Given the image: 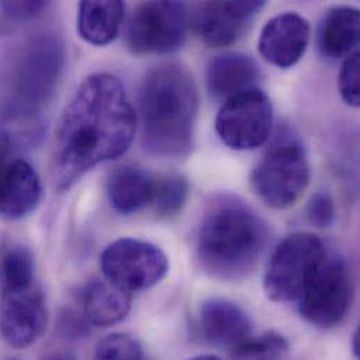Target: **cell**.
Segmentation results:
<instances>
[{
	"label": "cell",
	"mask_w": 360,
	"mask_h": 360,
	"mask_svg": "<svg viewBox=\"0 0 360 360\" xmlns=\"http://www.w3.org/2000/svg\"><path fill=\"white\" fill-rule=\"evenodd\" d=\"M310 182V165L299 135L278 128L269 148L251 174V184L259 199L274 207L293 206Z\"/></svg>",
	"instance_id": "4"
},
{
	"label": "cell",
	"mask_w": 360,
	"mask_h": 360,
	"mask_svg": "<svg viewBox=\"0 0 360 360\" xmlns=\"http://www.w3.org/2000/svg\"><path fill=\"white\" fill-rule=\"evenodd\" d=\"M354 300V281L342 259H324L299 299L300 316L319 328L344 321Z\"/></svg>",
	"instance_id": "9"
},
{
	"label": "cell",
	"mask_w": 360,
	"mask_h": 360,
	"mask_svg": "<svg viewBox=\"0 0 360 360\" xmlns=\"http://www.w3.org/2000/svg\"><path fill=\"white\" fill-rule=\"evenodd\" d=\"M359 10L348 6L331 8L319 30V49L327 59L348 58L359 44Z\"/></svg>",
	"instance_id": "19"
},
{
	"label": "cell",
	"mask_w": 360,
	"mask_h": 360,
	"mask_svg": "<svg viewBox=\"0 0 360 360\" xmlns=\"http://www.w3.org/2000/svg\"><path fill=\"white\" fill-rule=\"evenodd\" d=\"M306 213L309 221L313 226L319 229L330 227L334 223L337 214L335 202L327 191H320L311 196Z\"/></svg>",
	"instance_id": "26"
},
{
	"label": "cell",
	"mask_w": 360,
	"mask_h": 360,
	"mask_svg": "<svg viewBox=\"0 0 360 360\" xmlns=\"http://www.w3.org/2000/svg\"><path fill=\"white\" fill-rule=\"evenodd\" d=\"M359 60V51L345 58L338 80L344 101L352 107H359L360 103Z\"/></svg>",
	"instance_id": "25"
},
{
	"label": "cell",
	"mask_w": 360,
	"mask_h": 360,
	"mask_svg": "<svg viewBox=\"0 0 360 360\" xmlns=\"http://www.w3.org/2000/svg\"><path fill=\"white\" fill-rule=\"evenodd\" d=\"M309 41V21L297 13L288 11L275 15L265 24L258 41V49L265 60L288 69L303 58Z\"/></svg>",
	"instance_id": "14"
},
{
	"label": "cell",
	"mask_w": 360,
	"mask_h": 360,
	"mask_svg": "<svg viewBox=\"0 0 360 360\" xmlns=\"http://www.w3.org/2000/svg\"><path fill=\"white\" fill-rule=\"evenodd\" d=\"M189 196V184L181 176H167L156 181L153 206L160 217H172L180 213Z\"/></svg>",
	"instance_id": "22"
},
{
	"label": "cell",
	"mask_w": 360,
	"mask_h": 360,
	"mask_svg": "<svg viewBox=\"0 0 360 360\" xmlns=\"http://www.w3.org/2000/svg\"><path fill=\"white\" fill-rule=\"evenodd\" d=\"M259 70L252 58L227 52L210 59L206 70L207 90L213 98H224L251 89L258 80Z\"/></svg>",
	"instance_id": "16"
},
{
	"label": "cell",
	"mask_w": 360,
	"mask_h": 360,
	"mask_svg": "<svg viewBox=\"0 0 360 360\" xmlns=\"http://www.w3.org/2000/svg\"><path fill=\"white\" fill-rule=\"evenodd\" d=\"M65 45L55 34H41L24 48L17 65L15 86L30 107H41L53 96L65 68Z\"/></svg>",
	"instance_id": "10"
},
{
	"label": "cell",
	"mask_w": 360,
	"mask_h": 360,
	"mask_svg": "<svg viewBox=\"0 0 360 360\" xmlns=\"http://www.w3.org/2000/svg\"><path fill=\"white\" fill-rule=\"evenodd\" d=\"M272 121L269 97L262 90L251 87L224 101L216 118V132L230 149L252 150L268 141Z\"/></svg>",
	"instance_id": "8"
},
{
	"label": "cell",
	"mask_w": 360,
	"mask_h": 360,
	"mask_svg": "<svg viewBox=\"0 0 360 360\" xmlns=\"http://www.w3.org/2000/svg\"><path fill=\"white\" fill-rule=\"evenodd\" d=\"M136 127L138 117L122 82L111 73L89 76L58 124L55 188L66 191L96 166L122 156L134 142Z\"/></svg>",
	"instance_id": "1"
},
{
	"label": "cell",
	"mask_w": 360,
	"mask_h": 360,
	"mask_svg": "<svg viewBox=\"0 0 360 360\" xmlns=\"http://www.w3.org/2000/svg\"><path fill=\"white\" fill-rule=\"evenodd\" d=\"M34 257L31 251L14 244L8 247L0 258V285L1 292H11L34 285Z\"/></svg>",
	"instance_id": "21"
},
{
	"label": "cell",
	"mask_w": 360,
	"mask_h": 360,
	"mask_svg": "<svg viewBox=\"0 0 360 360\" xmlns=\"http://www.w3.org/2000/svg\"><path fill=\"white\" fill-rule=\"evenodd\" d=\"M94 360H146L141 342L122 333L107 335L96 348Z\"/></svg>",
	"instance_id": "24"
},
{
	"label": "cell",
	"mask_w": 360,
	"mask_h": 360,
	"mask_svg": "<svg viewBox=\"0 0 360 360\" xmlns=\"http://www.w3.org/2000/svg\"><path fill=\"white\" fill-rule=\"evenodd\" d=\"M100 265L107 282L131 295L156 286L169 272L165 251L138 238H120L111 243L103 251Z\"/></svg>",
	"instance_id": "6"
},
{
	"label": "cell",
	"mask_w": 360,
	"mask_h": 360,
	"mask_svg": "<svg viewBox=\"0 0 360 360\" xmlns=\"http://www.w3.org/2000/svg\"><path fill=\"white\" fill-rule=\"evenodd\" d=\"M125 4L114 1H80L77 8V31L89 44L104 46L120 34Z\"/></svg>",
	"instance_id": "20"
},
{
	"label": "cell",
	"mask_w": 360,
	"mask_h": 360,
	"mask_svg": "<svg viewBox=\"0 0 360 360\" xmlns=\"http://www.w3.org/2000/svg\"><path fill=\"white\" fill-rule=\"evenodd\" d=\"M189 360H221L217 356H213V355H203V356H196V358H192Z\"/></svg>",
	"instance_id": "30"
},
{
	"label": "cell",
	"mask_w": 360,
	"mask_h": 360,
	"mask_svg": "<svg viewBox=\"0 0 360 360\" xmlns=\"http://www.w3.org/2000/svg\"><path fill=\"white\" fill-rule=\"evenodd\" d=\"M326 258V247L316 234L293 233L283 238L264 276L268 299L275 303L299 300Z\"/></svg>",
	"instance_id": "5"
},
{
	"label": "cell",
	"mask_w": 360,
	"mask_h": 360,
	"mask_svg": "<svg viewBox=\"0 0 360 360\" xmlns=\"http://www.w3.org/2000/svg\"><path fill=\"white\" fill-rule=\"evenodd\" d=\"M7 360H20V359H15V358H11V359H7Z\"/></svg>",
	"instance_id": "31"
},
{
	"label": "cell",
	"mask_w": 360,
	"mask_h": 360,
	"mask_svg": "<svg viewBox=\"0 0 360 360\" xmlns=\"http://www.w3.org/2000/svg\"><path fill=\"white\" fill-rule=\"evenodd\" d=\"M44 360H77L76 356H73L69 352H53L51 355H48Z\"/></svg>",
	"instance_id": "28"
},
{
	"label": "cell",
	"mask_w": 360,
	"mask_h": 360,
	"mask_svg": "<svg viewBox=\"0 0 360 360\" xmlns=\"http://www.w3.org/2000/svg\"><path fill=\"white\" fill-rule=\"evenodd\" d=\"M288 348L289 344L282 335L266 333L259 337H250L234 349V356L238 360H272L283 355Z\"/></svg>",
	"instance_id": "23"
},
{
	"label": "cell",
	"mask_w": 360,
	"mask_h": 360,
	"mask_svg": "<svg viewBox=\"0 0 360 360\" xmlns=\"http://www.w3.org/2000/svg\"><path fill=\"white\" fill-rule=\"evenodd\" d=\"M188 30L186 7L180 1H148L134 11L127 45L135 55H166L179 51Z\"/></svg>",
	"instance_id": "7"
},
{
	"label": "cell",
	"mask_w": 360,
	"mask_h": 360,
	"mask_svg": "<svg viewBox=\"0 0 360 360\" xmlns=\"http://www.w3.org/2000/svg\"><path fill=\"white\" fill-rule=\"evenodd\" d=\"M156 180L135 166L115 169L107 182L111 206L121 214H134L153 203Z\"/></svg>",
	"instance_id": "17"
},
{
	"label": "cell",
	"mask_w": 360,
	"mask_h": 360,
	"mask_svg": "<svg viewBox=\"0 0 360 360\" xmlns=\"http://www.w3.org/2000/svg\"><path fill=\"white\" fill-rule=\"evenodd\" d=\"M199 326L209 342L233 351L247 341L252 331L248 314L236 303L219 297L202 302L199 307Z\"/></svg>",
	"instance_id": "15"
},
{
	"label": "cell",
	"mask_w": 360,
	"mask_h": 360,
	"mask_svg": "<svg viewBox=\"0 0 360 360\" xmlns=\"http://www.w3.org/2000/svg\"><path fill=\"white\" fill-rule=\"evenodd\" d=\"M49 1H0V11L4 17L14 21H25L41 15L48 7Z\"/></svg>",
	"instance_id": "27"
},
{
	"label": "cell",
	"mask_w": 360,
	"mask_h": 360,
	"mask_svg": "<svg viewBox=\"0 0 360 360\" xmlns=\"http://www.w3.org/2000/svg\"><path fill=\"white\" fill-rule=\"evenodd\" d=\"M266 243V223L244 200L229 193L212 198L196 243L205 272L223 281L243 279L257 266Z\"/></svg>",
	"instance_id": "3"
},
{
	"label": "cell",
	"mask_w": 360,
	"mask_h": 360,
	"mask_svg": "<svg viewBox=\"0 0 360 360\" xmlns=\"http://www.w3.org/2000/svg\"><path fill=\"white\" fill-rule=\"evenodd\" d=\"M265 1H205L195 7L192 24L199 38L214 48L237 42Z\"/></svg>",
	"instance_id": "13"
},
{
	"label": "cell",
	"mask_w": 360,
	"mask_h": 360,
	"mask_svg": "<svg viewBox=\"0 0 360 360\" xmlns=\"http://www.w3.org/2000/svg\"><path fill=\"white\" fill-rule=\"evenodd\" d=\"M48 324V310L41 289L30 288L1 292L0 337L15 348L24 349L37 342Z\"/></svg>",
	"instance_id": "12"
},
{
	"label": "cell",
	"mask_w": 360,
	"mask_h": 360,
	"mask_svg": "<svg viewBox=\"0 0 360 360\" xmlns=\"http://www.w3.org/2000/svg\"><path fill=\"white\" fill-rule=\"evenodd\" d=\"M132 306L131 293L107 281H90L82 293V311L96 327H111L121 323Z\"/></svg>",
	"instance_id": "18"
},
{
	"label": "cell",
	"mask_w": 360,
	"mask_h": 360,
	"mask_svg": "<svg viewBox=\"0 0 360 360\" xmlns=\"http://www.w3.org/2000/svg\"><path fill=\"white\" fill-rule=\"evenodd\" d=\"M42 198L38 173L15 149L7 135H0V219L18 220L32 213Z\"/></svg>",
	"instance_id": "11"
},
{
	"label": "cell",
	"mask_w": 360,
	"mask_h": 360,
	"mask_svg": "<svg viewBox=\"0 0 360 360\" xmlns=\"http://www.w3.org/2000/svg\"><path fill=\"white\" fill-rule=\"evenodd\" d=\"M198 89L192 73L181 63L150 69L139 89V117L143 148L158 156L181 158L193 146Z\"/></svg>",
	"instance_id": "2"
},
{
	"label": "cell",
	"mask_w": 360,
	"mask_h": 360,
	"mask_svg": "<svg viewBox=\"0 0 360 360\" xmlns=\"http://www.w3.org/2000/svg\"><path fill=\"white\" fill-rule=\"evenodd\" d=\"M359 330H356L355 334H354V337H352V351H354V354H355L356 358H359Z\"/></svg>",
	"instance_id": "29"
}]
</instances>
